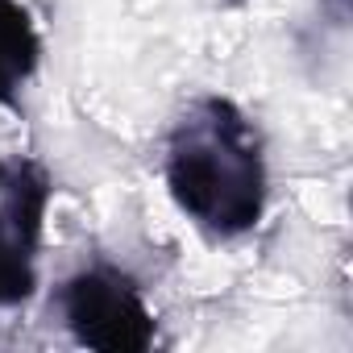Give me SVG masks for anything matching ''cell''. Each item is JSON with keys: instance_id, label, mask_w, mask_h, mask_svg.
<instances>
[{"instance_id": "6da1fadb", "label": "cell", "mask_w": 353, "mask_h": 353, "mask_svg": "<svg viewBox=\"0 0 353 353\" xmlns=\"http://www.w3.org/2000/svg\"><path fill=\"white\" fill-rule=\"evenodd\" d=\"M166 192L204 237L254 233L270 204L266 141L254 117L229 96H196L166 133Z\"/></svg>"}, {"instance_id": "7a4b0ae2", "label": "cell", "mask_w": 353, "mask_h": 353, "mask_svg": "<svg viewBox=\"0 0 353 353\" xmlns=\"http://www.w3.org/2000/svg\"><path fill=\"white\" fill-rule=\"evenodd\" d=\"M54 312L83 349L145 353L158 345V320L137 279L112 262H88L67 274L54 291Z\"/></svg>"}, {"instance_id": "3957f363", "label": "cell", "mask_w": 353, "mask_h": 353, "mask_svg": "<svg viewBox=\"0 0 353 353\" xmlns=\"http://www.w3.org/2000/svg\"><path fill=\"white\" fill-rule=\"evenodd\" d=\"M54 179L38 158L0 154V312L38 291V254Z\"/></svg>"}, {"instance_id": "277c9868", "label": "cell", "mask_w": 353, "mask_h": 353, "mask_svg": "<svg viewBox=\"0 0 353 353\" xmlns=\"http://www.w3.org/2000/svg\"><path fill=\"white\" fill-rule=\"evenodd\" d=\"M42 67V34L21 0H0V108H17Z\"/></svg>"}]
</instances>
